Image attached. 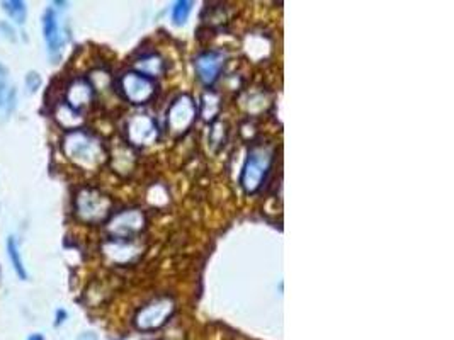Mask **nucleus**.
I'll return each mask as SVG.
<instances>
[{
	"mask_svg": "<svg viewBox=\"0 0 454 340\" xmlns=\"http://www.w3.org/2000/svg\"><path fill=\"white\" fill-rule=\"evenodd\" d=\"M63 152L65 155L84 169L97 167L104 157L101 141L94 138L92 134L80 132V129H72L63 138Z\"/></svg>",
	"mask_w": 454,
	"mask_h": 340,
	"instance_id": "f257e3e1",
	"label": "nucleus"
},
{
	"mask_svg": "<svg viewBox=\"0 0 454 340\" xmlns=\"http://www.w3.org/2000/svg\"><path fill=\"white\" fill-rule=\"evenodd\" d=\"M272 153L271 150L264 148V146H255L250 153H248L247 164L243 167L242 185L246 187L247 192L259 191L262 185V180L266 179L267 170L271 169Z\"/></svg>",
	"mask_w": 454,
	"mask_h": 340,
	"instance_id": "f03ea898",
	"label": "nucleus"
},
{
	"mask_svg": "<svg viewBox=\"0 0 454 340\" xmlns=\"http://www.w3.org/2000/svg\"><path fill=\"white\" fill-rule=\"evenodd\" d=\"M75 209H77L78 218L87 223H99L109 215L111 201L102 192L94 189H84L78 192L75 199Z\"/></svg>",
	"mask_w": 454,
	"mask_h": 340,
	"instance_id": "7ed1b4c3",
	"label": "nucleus"
},
{
	"mask_svg": "<svg viewBox=\"0 0 454 340\" xmlns=\"http://www.w3.org/2000/svg\"><path fill=\"white\" fill-rule=\"evenodd\" d=\"M173 313V303L172 299L162 298L153 302L148 306H145L143 310H140V313L136 315L135 323L140 330H155L164 325L171 315Z\"/></svg>",
	"mask_w": 454,
	"mask_h": 340,
	"instance_id": "20e7f679",
	"label": "nucleus"
},
{
	"mask_svg": "<svg viewBox=\"0 0 454 340\" xmlns=\"http://www.w3.org/2000/svg\"><path fill=\"white\" fill-rule=\"evenodd\" d=\"M153 80L147 73L129 72L121 78V92L135 104H145L153 96Z\"/></svg>",
	"mask_w": 454,
	"mask_h": 340,
	"instance_id": "39448f33",
	"label": "nucleus"
},
{
	"mask_svg": "<svg viewBox=\"0 0 454 340\" xmlns=\"http://www.w3.org/2000/svg\"><path fill=\"white\" fill-rule=\"evenodd\" d=\"M43 34H45L46 46H48V55L53 62L60 60L62 50H63V36L62 27L58 22V15L55 7H48L43 14Z\"/></svg>",
	"mask_w": 454,
	"mask_h": 340,
	"instance_id": "423d86ee",
	"label": "nucleus"
},
{
	"mask_svg": "<svg viewBox=\"0 0 454 340\" xmlns=\"http://www.w3.org/2000/svg\"><path fill=\"white\" fill-rule=\"evenodd\" d=\"M141 227H143V216L138 211H126L114 216L113 221L109 223V232L116 239H126L132 233L140 230Z\"/></svg>",
	"mask_w": 454,
	"mask_h": 340,
	"instance_id": "0eeeda50",
	"label": "nucleus"
},
{
	"mask_svg": "<svg viewBox=\"0 0 454 340\" xmlns=\"http://www.w3.org/2000/svg\"><path fill=\"white\" fill-rule=\"evenodd\" d=\"M223 57L216 51H209V53L201 55L199 58L196 60V70L197 75H199L201 80L204 84H213V82L218 78V75L221 72V66H223Z\"/></svg>",
	"mask_w": 454,
	"mask_h": 340,
	"instance_id": "6e6552de",
	"label": "nucleus"
},
{
	"mask_svg": "<svg viewBox=\"0 0 454 340\" xmlns=\"http://www.w3.org/2000/svg\"><path fill=\"white\" fill-rule=\"evenodd\" d=\"M92 96H94L92 85H90L87 80L77 78V80H73L72 84H70L69 90H66L65 104L78 113L84 106H87L90 101H92Z\"/></svg>",
	"mask_w": 454,
	"mask_h": 340,
	"instance_id": "1a4fd4ad",
	"label": "nucleus"
},
{
	"mask_svg": "<svg viewBox=\"0 0 454 340\" xmlns=\"http://www.w3.org/2000/svg\"><path fill=\"white\" fill-rule=\"evenodd\" d=\"M171 125L176 132H184L189 125H191L192 120H194V106H192V101L189 97L179 99L176 104L172 106L171 111Z\"/></svg>",
	"mask_w": 454,
	"mask_h": 340,
	"instance_id": "9d476101",
	"label": "nucleus"
},
{
	"mask_svg": "<svg viewBox=\"0 0 454 340\" xmlns=\"http://www.w3.org/2000/svg\"><path fill=\"white\" fill-rule=\"evenodd\" d=\"M7 78H9L7 69L0 63V111H3L6 114H10L15 106V89L9 87Z\"/></svg>",
	"mask_w": 454,
	"mask_h": 340,
	"instance_id": "9b49d317",
	"label": "nucleus"
},
{
	"mask_svg": "<svg viewBox=\"0 0 454 340\" xmlns=\"http://www.w3.org/2000/svg\"><path fill=\"white\" fill-rule=\"evenodd\" d=\"M7 254H9L10 264H13V269L15 271V274L19 276L22 281L27 279V269L22 262L21 257V250H19V242L15 236H9L7 239Z\"/></svg>",
	"mask_w": 454,
	"mask_h": 340,
	"instance_id": "f8f14e48",
	"label": "nucleus"
},
{
	"mask_svg": "<svg viewBox=\"0 0 454 340\" xmlns=\"http://www.w3.org/2000/svg\"><path fill=\"white\" fill-rule=\"evenodd\" d=\"M2 9L6 10L7 15L13 19L17 24H24L27 17V9L24 2H19V0H10V2H2Z\"/></svg>",
	"mask_w": 454,
	"mask_h": 340,
	"instance_id": "ddd939ff",
	"label": "nucleus"
},
{
	"mask_svg": "<svg viewBox=\"0 0 454 340\" xmlns=\"http://www.w3.org/2000/svg\"><path fill=\"white\" fill-rule=\"evenodd\" d=\"M191 9H192L191 2H177L172 10L173 22H176V24H183V22H185V19H187L189 14H191Z\"/></svg>",
	"mask_w": 454,
	"mask_h": 340,
	"instance_id": "4468645a",
	"label": "nucleus"
},
{
	"mask_svg": "<svg viewBox=\"0 0 454 340\" xmlns=\"http://www.w3.org/2000/svg\"><path fill=\"white\" fill-rule=\"evenodd\" d=\"M24 82H26V89L29 90L31 94L36 92V90H38L39 87H41V84H43L41 75L36 73V72H27V73H26Z\"/></svg>",
	"mask_w": 454,
	"mask_h": 340,
	"instance_id": "2eb2a0df",
	"label": "nucleus"
},
{
	"mask_svg": "<svg viewBox=\"0 0 454 340\" xmlns=\"http://www.w3.org/2000/svg\"><path fill=\"white\" fill-rule=\"evenodd\" d=\"M69 318V315H66L65 310H58L57 311V316H55V327H60L62 323H65V320Z\"/></svg>",
	"mask_w": 454,
	"mask_h": 340,
	"instance_id": "dca6fc26",
	"label": "nucleus"
},
{
	"mask_svg": "<svg viewBox=\"0 0 454 340\" xmlns=\"http://www.w3.org/2000/svg\"><path fill=\"white\" fill-rule=\"evenodd\" d=\"M78 340H97V335L92 334V332H85V334H82Z\"/></svg>",
	"mask_w": 454,
	"mask_h": 340,
	"instance_id": "f3484780",
	"label": "nucleus"
},
{
	"mask_svg": "<svg viewBox=\"0 0 454 340\" xmlns=\"http://www.w3.org/2000/svg\"><path fill=\"white\" fill-rule=\"evenodd\" d=\"M27 340H45V337H43L41 334H33V335H29V337H27Z\"/></svg>",
	"mask_w": 454,
	"mask_h": 340,
	"instance_id": "a211bd4d",
	"label": "nucleus"
}]
</instances>
